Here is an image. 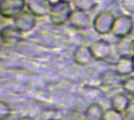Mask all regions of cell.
Returning a JSON list of instances; mask_svg holds the SVG:
<instances>
[{
  "mask_svg": "<svg viewBox=\"0 0 134 120\" xmlns=\"http://www.w3.org/2000/svg\"><path fill=\"white\" fill-rule=\"evenodd\" d=\"M73 9L71 4L57 1L50 2L49 8V18L55 26H61L69 22Z\"/></svg>",
  "mask_w": 134,
  "mask_h": 120,
  "instance_id": "obj_1",
  "label": "cell"
},
{
  "mask_svg": "<svg viewBox=\"0 0 134 120\" xmlns=\"http://www.w3.org/2000/svg\"><path fill=\"white\" fill-rule=\"evenodd\" d=\"M93 59L97 60H105L108 59L112 52L111 44L103 39L97 40L90 45Z\"/></svg>",
  "mask_w": 134,
  "mask_h": 120,
  "instance_id": "obj_6",
  "label": "cell"
},
{
  "mask_svg": "<svg viewBox=\"0 0 134 120\" xmlns=\"http://www.w3.org/2000/svg\"><path fill=\"white\" fill-rule=\"evenodd\" d=\"M122 5L126 12L134 14V0H122Z\"/></svg>",
  "mask_w": 134,
  "mask_h": 120,
  "instance_id": "obj_19",
  "label": "cell"
},
{
  "mask_svg": "<svg viewBox=\"0 0 134 120\" xmlns=\"http://www.w3.org/2000/svg\"><path fill=\"white\" fill-rule=\"evenodd\" d=\"M119 76L115 71H106L101 76V80L106 86H112L119 84Z\"/></svg>",
  "mask_w": 134,
  "mask_h": 120,
  "instance_id": "obj_14",
  "label": "cell"
},
{
  "mask_svg": "<svg viewBox=\"0 0 134 120\" xmlns=\"http://www.w3.org/2000/svg\"><path fill=\"white\" fill-rule=\"evenodd\" d=\"M131 104V99L124 93H117L111 98V109L126 113Z\"/></svg>",
  "mask_w": 134,
  "mask_h": 120,
  "instance_id": "obj_12",
  "label": "cell"
},
{
  "mask_svg": "<svg viewBox=\"0 0 134 120\" xmlns=\"http://www.w3.org/2000/svg\"><path fill=\"white\" fill-rule=\"evenodd\" d=\"M69 23L75 29L85 30L90 25V16L88 11L76 8L71 13Z\"/></svg>",
  "mask_w": 134,
  "mask_h": 120,
  "instance_id": "obj_7",
  "label": "cell"
},
{
  "mask_svg": "<svg viewBox=\"0 0 134 120\" xmlns=\"http://www.w3.org/2000/svg\"><path fill=\"white\" fill-rule=\"evenodd\" d=\"M116 16L111 11H102L96 15L93 21L95 31L100 35L111 34Z\"/></svg>",
  "mask_w": 134,
  "mask_h": 120,
  "instance_id": "obj_2",
  "label": "cell"
},
{
  "mask_svg": "<svg viewBox=\"0 0 134 120\" xmlns=\"http://www.w3.org/2000/svg\"><path fill=\"white\" fill-rule=\"evenodd\" d=\"M126 118L125 113L118 112L111 108L105 111L103 120H126Z\"/></svg>",
  "mask_w": 134,
  "mask_h": 120,
  "instance_id": "obj_16",
  "label": "cell"
},
{
  "mask_svg": "<svg viewBox=\"0 0 134 120\" xmlns=\"http://www.w3.org/2000/svg\"><path fill=\"white\" fill-rule=\"evenodd\" d=\"M122 87L127 94L134 96V77H130L122 80Z\"/></svg>",
  "mask_w": 134,
  "mask_h": 120,
  "instance_id": "obj_18",
  "label": "cell"
},
{
  "mask_svg": "<svg viewBox=\"0 0 134 120\" xmlns=\"http://www.w3.org/2000/svg\"><path fill=\"white\" fill-rule=\"evenodd\" d=\"M13 110L10 105L3 101L0 102V120H7L12 115Z\"/></svg>",
  "mask_w": 134,
  "mask_h": 120,
  "instance_id": "obj_17",
  "label": "cell"
},
{
  "mask_svg": "<svg viewBox=\"0 0 134 120\" xmlns=\"http://www.w3.org/2000/svg\"><path fill=\"white\" fill-rule=\"evenodd\" d=\"M104 113L105 111L100 105L93 103L86 108L84 117L86 120H103Z\"/></svg>",
  "mask_w": 134,
  "mask_h": 120,
  "instance_id": "obj_13",
  "label": "cell"
},
{
  "mask_svg": "<svg viewBox=\"0 0 134 120\" xmlns=\"http://www.w3.org/2000/svg\"><path fill=\"white\" fill-rule=\"evenodd\" d=\"M27 6L25 0H1L0 15L6 19H14L24 11Z\"/></svg>",
  "mask_w": 134,
  "mask_h": 120,
  "instance_id": "obj_4",
  "label": "cell"
},
{
  "mask_svg": "<svg viewBox=\"0 0 134 120\" xmlns=\"http://www.w3.org/2000/svg\"><path fill=\"white\" fill-rule=\"evenodd\" d=\"M16 120H35L33 118L31 117H29V116H23V117H20L19 119H17Z\"/></svg>",
  "mask_w": 134,
  "mask_h": 120,
  "instance_id": "obj_20",
  "label": "cell"
},
{
  "mask_svg": "<svg viewBox=\"0 0 134 120\" xmlns=\"http://www.w3.org/2000/svg\"><path fill=\"white\" fill-rule=\"evenodd\" d=\"M46 1H47V2H49L50 0H46Z\"/></svg>",
  "mask_w": 134,
  "mask_h": 120,
  "instance_id": "obj_24",
  "label": "cell"
},
{
  "mask_svg": "<svg viewBox=\"0 0 134 120\" xmlns=\"http://www.w3.org/2000/svg\"><path fill=\"white\" fill-rule=\"evenodd\" d=\"M49 120H60V119H49Z\"/></svg>",
  "mask_w": 134,
  "mask_h": 120,
  "instance_id": "obj_23",
  "label": "cell"
},
{
  "mask_svg": "<svg viewBox=\"0 0 134 120\" xmlns=\"http://www.w3.org/2000/svg\"><path fill=\"white\" fill-rule=\"evenodd\" d=\"M132 45H133V50H134V39L132 41Z\"/></svg>",
  "mask_w": 134,
  "mask_h": 120,
  "instance_id": "obj_22",
  "label": "cell"
},
{
  "mask_svg": "<svg viewBox=\"0 0 134 120\" xmlns=\"http://www.w3.org/2000/svg\"><path fill=\"white\" fill-rule=\"evenodd\" d=\"M133 19L129 15L123 14L116 16L111 34L115 37L123 39L133 32Z\"/></svg>",
  "mask_w": 134,
  "mask_h": 120,
  "instance_id": "obj_3",
  "label": "cell"
},
{
  "mask_svg": "<svg viewBox=\"0 0 134 120\" xmlns=\"http://www.w3.org/2000/svg\"><path fill=\"white\" fill-rule=\"evenodd\" d=\"M74 61L79 66H87L93 59L90 46L80 45L76 48L73 55Z\"/></svg>",
  "mask_w": 134,
  "mask_h": 120,
  "instance_id": "obj_9",
  "label": "cell"
},
{
  "mask_svg": "<svg viewBox=\"0 0 134 120\" xmlns=\"http://www.w3.org/2000/svg\"><path fill=\"white\" fill-rule=\"evenodd\" d=\"M115 71L121 77L129 76L134 72V61L133 56H120L115 63Z\"/></svg>",
  "mask_w": 134,
  "mask_h": 120,
  "instance_id": "obj_8",
  "label": "cell"
},
{
  "mask_svg": "<svg viewBox=\"0 0 134 120\" xmlns=\"http://www.w3.org/2000/svg\"><path fill=\"white\" fill-rule=\"evenodd\" d=\"M59 1H61V2H67V3H69L71 4V2H75V0H59Z\"/></svg>",
  "mask_w": 134,
  "mask_h": 120,
  "instance_id": "obj_21",
  "label": "cell"
},
{
  "mask_svg": "<svg viewBox=\"0 0 134 120\" xmlns=\"http://www.w3.org/2000/svg\"><path fill=\"white\" fill-rule=\"evenodd\" d=\"M117 50L120 54V56H131V54H133L134 55L132 41H122L119 42L117 45Z\"/></svg>",
  "mask_w": 134,
  "mask_h": 120,
  "instance_id": "obj_15",
  "label": "cell"
},
{
  "mask_svg": "<svg viewBox=\"0 0 134 120\" xmlns=\"http://www.w3.org/2000/svg\"><path fill=\"white\" fill-rule=\"evenodd\" d=\"M23 38V33L16 27H5L1 30V39L5 44H16Z\"/></svg>",
  "mask_w": 134,
  "mask_h": 120,
  "instance_id": "obj_10",
  "label": "cell"
},
{
  "mask_svg": "<svg viewBox=\"0 0 134 120\" xmlns=\"http://www.w3.org/2000/svg\"><path fill=\"white\" fill-rule=\"evenodd\" d=\"M37 17L30 11H23L13 19L14 27L23 34L31 31L36 26Z\"/></svg>",
  "mask_w": 134,
  "mask_h": 120,
  "instance_id": "obj_5",
  "label": "cell"
},
{
  "mask_svg": "<svg viewBox=\"0 0 134 120\" xmlns=\"http://www.w3.org/2000/svg\"><path fill=\"white\" fill-rule=\"evenodd\" d=\"M49 4L50 2L46 0H30L27 3V7L36 17H42L49 14Z\"/></svg>",
  "mask_w": 134,
  "mask_h": 120,
  "instance_id": "obj_11",
  "label": "cell"
},
{
  "mask_svg": "<svg viewBox=\"0 0 134 120\" xmlns=\"http://www.w3.org/2000/svg\"><path fill=\"white\" fill-rule=\"evenodd\" d=\"M133 61H134V55H133Z\"/></svg>",
  "mask_w": 134,
  "mask_h": 120,
  "instance_id": "obj_25",
  "label": "cell"
}]
</instances>
